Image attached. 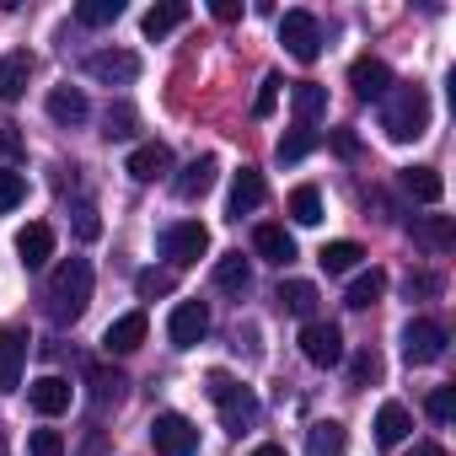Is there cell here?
<instances>
[{
    "label": "cell",
    "mask_w": 456,
    "mask_h": 456,
    "mask_svg": "<svg viewBox=\"0 0 456 456\" xmlns=\"http://www.w3.org/2000/svg\"><path fill=\"white\" fill-rule=\"evenodd\" d=\"M28 456H65V435H60V429H33Z\"/></svg>",
    "instance_id": "f35d334b"
},
{
    "label": "cell",
    "mask_w": 456,
    "mask_h": 456,
    "mask_svg": "<svg viewBox=\"0 0 456 456\" xmlns=\"http://www.w3.org/2000/svg\"><path fill=\"white\" fill-rule=\"evenodd\" d=\"M0 456H6V445H0Z\"/></svg>",
    "instance_id": "681fc988"
},
{
    "label": "cell",
    "mask_w": 456,
    "mask_h": 456,
    "mask_svg": "<svg viewBox=\"0 0 456 456\" xmlns=\"http://www.w3.org/2000/svg\"><path fill=\"white\" fill-rule=\"evenodd\" d=\"M183 22H188V6H183V0H167V6H151V12L140 17L145 38H167V33H177Z\"/></svg>",
    "instance_id": "f1b7e54d"
},
{
    "label": "cell",
    "mask_w": 456,
    "mask_h": 456,
    "mask_svg": "<svg viewBox=\"0 0 456 456\" xmlns=\"http://www.w3.org/2000/svg\"><path fill=\"white\" fill-rule=\"evenodd\" d=\"M408 232H413V242H419L424 253H451V248H456V225H451V215H419Z\"/></svg>",
    "instance_id": "ac0fdd59"
},
{
    "label": "cell",
    "mask_w": 456,
    "mask_h": 456,
    "mask_svg": "<svg viewBox=\"0 0 456 456\" xmlns=\"http://www.w3.org/2000/svg\"><path fill=\"white\" fill-rule=\"evenodd\" d=\"M86 381H92V397H97L102 408H108V403L118 408V403L129 397V376H124V370H108V365H86Z\"/></svg>",
    "instance_id": "4316f807"
},
{
    "label": "cell",
    "mask_w": 456,
    "mask_h": 456,
    "mask_svg": "<svg viewBox=\"0 0 456 456\" xmlns=\"http://www.w3.org/2000/svg\"><path fill=\"white\" fill-rule=\"evenodd\" d=\"M274 301H280L290 317H306V322H312V312H317V301H322V296H317V285H312V280H285Z\"/></svg>",
    "instance_id": "83f0119b"
},
{
    "label": "cell",
    "mask_w": 456,
    "mask_h": 456,
    "mask_svg": "<svg viewBox=\"0 0 456 456\" xmlns=\"http://www.w3.org/2000/svg\"><path fill=\"white\" fill-rule=\"evenodd\" d=\"M264 172H253V167H242L237 172V183H232V199H225V215H232V220H242V215H253L258 204H264Z\"/></svg>",
    "instance_id": "d6986e66"
},
{
    "label": "cell",
    "mask_w": 456,
    "mask_h": 456,
    "mask_svg": "<svg viewBox=\"0 0 456 456\" xmlns=\"http://www.w3.org/2000/svg\"><path fill=\"white\" fill-rule=\"evenodd\" d=\"M253 248H258V258H269L274 269H285V264H296V237L285 232V225H258L253 232Z\"/></svg>",
    "instance_id": "44dd1931"
},
{
    "label": "cell",
    "mask_w": 456,
    "mask_h": 456,
    "mask_svg": "<svg viewBox=\"0 0 456 456\" xmlns=\"http://www.w3.org/2000/svg\"><path fill=\"white\" fill-rule=\"evenodd\" d=\"M403 290H408V301H413V296H440V280H435V274H408Z\"/></svg>",
    "instance_id": "ee69618b"
},
{
    "label": "cell",
    "mask_w": 456,
    "mask_h": 456,
    "mask_svg": "<svg viewBox=\"0 0 456 456\" xmlns=\"http://www.w3.org/2000/svg\"><path fill=\"white\" fill-rule=\"evenodd\" d=\"M445 344H451V333H445L440 322H429V317H413V322L403 328V360H408V365H435V360L445 354Z\"/></svg>",
    "instance_id": "8992f818"
},
{
    "label": "cell",
    "mask_w": 456,
    "mask_h": 456,
    "mask_svg": "<svg viewBox=\"0 0 456 456\" xmlns=\"http://www.w3.org/2000/svg\"><path fill=\"white\" fill-rule=\"evenodd\" d=\"M317 151V129H290L285 140H280V161H301V156H312Z\"/></svg>",
    "instance_id": "8d00e7d4"
},
{
    "label": "cell",
    "mask_w": 456,
    "mask_h": 456,
    "mask_svg": "<svg viewBox=\"0 0 456 456\" xmlns=\"http://www.w3.org/2000/svg\"><path fill=\"white\" fill-rule=\"evenodd\" d=\"M70 397H76V387L65 381V376H38L33 387H28V403L44 413V419H54V413H65L70 408Z\"/></svg>",
    "instance_id": "e0dca14e"
},
{
    "label": "cell",
    "mask_w": 456,
    "mask_h": 456,
    "mask_svg": "<svg viewBox=\"0 0 456 456\" xmlns=\"http://www.w3.org/2000/svg\"><path fill=\"white\" fill-rule=\"evenodd\" d=\"M381 290H387V274H381V269H365V274L349 280V296H344V301H349L354 312H365V306L381 301Z\"/></svg>",
    "instance_id": "4dcf8cb0"
},
{
    "label": "cell",
    "mask_w": 456,
    "mask_h": 456,
    "mask_svg": "<svg viewBox=\"0 0 456 456\" xmlns=\"http://www.w3.org/2000/svg\"><path fill=\"white\" fill-rule=\"evenodd\" d=\"M76 237H81V242H97V237H102V220H97L92 204H76Z\"/></svg>",
    "instance_id": "60d3db41"
},
{
    "label": "cell",
    "mask_w": 456,
    "mask_h": 456,
    "mask_svg": "<svg viewBox=\"0 0 456 456\" xmlns=\"http://www.w3.org/2000/svg\"><path fill=\"white\" fill-rule=\"evenodd\" d=\"M161 253L172 258V269H193L204 253H209V232L199 220H172L161 232Z\"/></svg>",
    "instance_id": "277c9868"
},
{
    "label": "cell",
    "mask_w": 456,
    "mask_h": 456,
    "mask_svg": "<svg viewBox=\"0 0 456 456\" xmlns=\"http://www.w3.org/2000/svg\"><path fill=\"white\" fill-rule=\"evenodd\" d=\"M33 54L28 49H12L6 60H0V102H17L22 92H28V81H33Z\"/></svg>",
    "instance_id": "ffe728a7"
},
{
    "label": "cell",
    "mask_w": 456,
    "mask_h": 456,
    "mask_svg": "<svg viewBox=\"0 0 456 456\" xmlns=\"http://www.w3.org/2000/svg\"><path fill=\"white\" fill-rule=\"evenodd\" d=\"M22 365H28V333L0 328V392H17Z\"/></svg>",
    "instance_id": "9a60e30c"
},
{
    "label": "cell",
    "mask_w": 456,
    "mask_h": 456,
    "mask_svg": "<svg viewBox=\"0 0 456 456\" xmlns=\"http://www.w3.org/2000/svg\"><path fill=\"white\" fill-rule=\"evenodd\" d=\"M290 108H296L301 129H312V124L328 113V86H322V81H296V86H290Z\"/></svg>",
    "instance_id": "cb8c5ba5"
},
{
    "label": "cell",
    "mask_w": 456,
    "mask_h": 456,
    "mask_svg": "<svg viewBox=\"0 0 456 456\" xmlns=\"http://www.w3.org/2000/svg\"><path fill=\"white\" fill-rule=\"evenodd\" d=\"M376 381H381V354L376 349H360L349 360V387H376Z\"/></svg>",
    "instance_id": "d590c367"
},
{
    "label": "cell",
    "mask_w": 456,
    "mask_h": 456,
    "mask_svg": "<svg viewBox=\"0 0 456 456\" xmlns=\"http://www.w3.org/2000/svg\"><path fill=\"white\" fill-rule=\"evenodd\" d=\"M145 333H151L145 312H124V317H113V322H108L102 349H108V354H134V349L145 344Z\"/></svg>",
    "instance_id": "4fadbf2b"
},
{
    "label": "cell",
    "mask_w": 456,
    "mask_h": 456,
    "mask_svg": "<svg viewBox=\"0 0 456 456\" xmlns=\"http://www.w3.org/2000/svg\"><path fill=\"white\" fill-rule=\"evenodd\" d=\"M86 113H92V102H86L81 86H54V92H49V118H54V124L76 129V124H86Z\"/></svg>",
    "instance_id": "7402d4cb"
},
{
    "label": "cell",
    "mask_w": 456,
    "mask_h": 456,
    "mask_svg": "<svg viewBox=\"0 0 456 456\" xmlns=\"http://www.w3.org/2000/svg\"><path fill=\"white\" fill-rule=\"evenodd\" d=\"M215 177H220V161H215V156H193V161L172 177V193H177V199H204V193L215 188Z\"/></svg>",
    "instance_id": "5bb4252c"
},
{
    "label": "cell",
    "mask_w": 456,
    "mask_h": 456,
    "mask_svg": "<svg viewBox=\"0 0 456 456\" xmlns=\"http://www.w3.org/2000/svg\"><path fill=\"white\" fill-rule=\"evenodd\" d=\"M349 86H354V97H365V102H381V97L392 92V70H387V60H376V54H360V60L349 65Z\"/></svg>",
    "instance_id": "8fae6325"
},
{
    "label": "cell",
    "mask_w": 456,
    "mask_h": 456,
    "mask_svg": "<svg viewBox=\"0 0 456 456\" xmlns=\"http://www.w3.org/2000/svg\"><path fill=\"white\" fill-rule=\"evenodd\" d=\"M424 408H429V419H435V424H451V413H456V397H451V387H435Z\"/></svg>",
    "instance_id": "ab89813d"
},
{
    "label": "cell",
    "mask_w": 456,
    "mask_h": 456,
    "mask_svg": "<svg viewBox=\"0 0 456 456\" xmlns=\"http://www.w3.org/2000/svg\"><path fill=\"white\" fill-rule=\"evenodd\" d=\"M280 86H285L280 76H269V81H264V92H258V118H269V113L280 108Z\"/></svg>",
    "instance_id": "7bdbcfd3"
},
{
    "label": "cell",
    "mask_w": 456,
    "mask_h": 456,
    "mask_svg": "<svg viewBox=\"0 0 456 456\" xmlns=\"http://www.w3.org/2000/svg\"><path fill=\"white\" fill-rule=\"evenodd\" d=\"M280 44H285L290 60L312 65V60L322 54V28H317V17H312V12H285V17H280Z\"/></svg>",
    "instance_id": "5b68a950"
},
{
    "label": "cell",
    "mask_w": 456,
    "mask_h": 456,
    "mask_svg": "<svg viewBox=\"0 0 456 456\" xmlns=\"http://www.w3.org/2000/svg\"><path fill=\"white\" fill-rule=\"evenodd\" d=\"M306 456H349V429L338 419H317L306 429Z\"/></svg>",
    "instance_id": "603a6c76"
},
{
    "label": "cell",
    "mask_w": 456,
    "mask_h": 456,
    "mask_svg": "<svg viewBox=\"0 0 456 456\" xmlns=\"http://www.w3.org/2000/svg\"><path fill=\"white\" fill-rule=\"evenodd\" d=\"M397 183H403V193L419 199V204H440V199H445V177H440L435 167H408Z\"/></svg>",
    "instance_id": "484cf974"
},
{
    "label": "cell",
    "mask_w": 456,
    "mask_h": 456,
    "mask_svg": "<svg viewBox=\"0 0 456 456\" xmlns=\"http://www.w3.org/2000/svg\"><path fill=\"white\" fill-rule=\"evenodd\" d=\"M204 333H209V306L204 301H177L172 317H167L172 349H193V344H204Z\"/></svg>",
    "instance_id": "9c48e42d"
},
{
    "label": "cell",
    "mask_w": 456,
    "mask_h": 456,
    "mask_svg": "<svg viewBox=\"0 0 456 456\" xmlns=\"http://www.w3.org/2000/svg\"><path fill=\"white\" fill-rule=\"evenodd\" d=\"M118 17H124V0H81V6H76V22L81 28H108Z\"/></svg>",
    "instance_id": "d6a6232c"
},
{
    "label": "cell",
    "mask_w": 456,
    "mask_h": 456,
    "mask_svg": "<svg viewBox=\"0 0 456 456\" xmlns=\"http://www.w3.org/2000/svg\"><path fill=\"white\" fill-rule=\"evenodd\" d=\"M86 76L102 81V86H129V81H140V54H129V49H97V54H86Z\"/></svg>",
    "instance_id": "ba28073f"
},
{
    "label": "cell",
    "mask_w": 456,
    "mask_h": 456,
    "mask_svg": "<svg viewBox=\"0 0 456 456\" xmlns=\"http://www.w3.org/2000/svg\"><path fill=\"white\" fill-rule=\"evenodd\" d=\"M301 354L312 360V365H338L344 360V333L333 328V322H322V317H312L306 328H301Z\"/></svg>",
    "instance_id": "30bf717a"
},
{
    "label": "cell",
    "mask_w": 456,
    "mask_h": 456,
    "mask_svg": "<svg viewBox=\"0 0 456 456\" xmlns=\"http://www.w3.org/2000/svg\"><path fill=\"white\" fill-rule=\"evenodd\" d=\"M215 285H220L225 296H248V290H253V264H248L242 253L215 258Z\"/></svg>",
    "instance_id": "d4e9b609"
},
{
    "label": "cell",
    "mask_w": 456,
    "mask_h": 456,
    "mask_svg": "<svg viewBox=\"0 0 456 456\" xmlns=\"http://www.w3.org/2000/svg\"><path fill=\"white\" fill-rule=\"evenodd\" d=\"M124 172H129L134 183H161V177H172V151H167L161 140L134 145V151H129V161H124Z\"/></svg>",
    "instance_id": "7c38bea8"
},
{
    "label": "cell",
    "mask_w": 456,
    "mask_h": 456,
    "mask_svg": "<svg viewBox=\"0 0 456 456\" xmlns=\"http://www.w3.org/2000/svg\"><path fill=\"white\" fill-rule=\"evenodd\" d=\"M151 440H156V456H193L199 451V424L183 419V413H156Z\"/></svg>",
    "instance_id": "52a82bcc"
},
{
    "label": "cell",
    "mask_w": 456,
    "mask_h": 456,
    "mask_svg": "<svg viewBox=\"0 0 456 456\" xmlns=\"http://www.w3.org/2000/svg\"><path fill=\"white\" fill-rule=\"evenodd\" d=\"M134 290H140V301L172 296V290H177V274H172V269H140V274H134Z\"/></svg>",
    "instance_id": "e575fe53"
},
{
    "label": "cell",
    "mask_w": 456,
    "mask_h": 456,
    "mask_svg": "<svg viewBox=\"0 0 456 456\" xmlns=\"http://www.w3.org/2000/svg\"><path fill=\"white\" fill-rule=\"evenodd\" d=\"M49 317L54 322H81V312L92 306V264L86 258H65L54 274H49Z\"/></svg>",
    "instance_id": "7a4b0ae2"
},
{
    "label": "cell",
    "mask_w": 456,
    "mask_h": 456,
    "mask_svg": "<svg viewBox=\"0 0 456 456\" xmlns=\"http://www.w3.org/2000/svg\"><path fill=\"white\" fill-rule=\"evenodd\" d=\"M108 140H129L134 134V113L129 108H108V129H102Z\"/></svg>",
    "instance_id": "b9f144b4"
},
{
    "label": "cell",
    "mask_w": 456,
    "mask_h": 456,
    "mask_svg": "<svg viewBox=\"0 0 456 456\" xmlns=\"http://www.w3.org/2000/svg\"><path fill=\"white\" fill-rule=\"evenodd\" d=\"M22 199H28V177L22 172H0V215L17 209Z\"/></svg>",
    "instance_id": "74e56055"
},
{
    "label": "cell",
    "mask_w": 456,
    "mask_h": 456,
    "mask_svg": "<svg viewBox=\"0 0 456 456\" xmlns=\"http://www.w3.org/2000/svg\"><path fill=\"white\" fill-rule=\"evenodd\" d=\"M17 258H22L28 269H44V264L54 258V225H44V220L22 225V232H17Z\"/></svg>",
    "instance_id": "2e32d148"
},
{
    "label": "cell",
    "mask_w": 456,
    "mask_h": 456,
    "mask_svg": "<svg viewBox=\"0 0 456 456\" xmlns=\"http://www.w3.org/2000/svg\"><path fill=\"white\" fill-rule=\"evenodd\" d=\"M360 258H365V248H360V242H328V248L317 253V264H322L328 274H349Z\"/></svg>",
    "instance_id": "1f68e13d"
},
{
    "label": "cell",
    "mask_w": 456,
    "mask_h": 456,
    "mask_svg": "<svg viewBox=\"0 0 456 456\" xmlns=\"http://www.w3.org/2000/svg\"><path fill=\"white\" fill-rule=\"evenodd\" d=\"M0 151H6L12 161L22 156V134H17V124H12V118H6V124H0Z\"/></svg>",
    "instance_id": "f6af8a7d"
},
{
    "label": "cell",
    "mask_w": 456,
    "mask_h": 456,
    "mask_svg": "<svg viewBox=\"0 0 456 456\" xmlns=\"http://www.w3.org/2000/svg\"><path fill=\"white\" fill-rule=\"evenodd\" d=\"M253 456H285V445H258Z\"/></svg>",
    "instance_id": "7dc6e473"
},
{
    "label": "cell",
    "mask_w": 456,
    "mask_h": 456,
    "mask_svg": "<svg viewBox=\"0 0 456 456\" xmlns=\"http://www.w3.org/2000/svg\"><path fill=\"white\" fill-rule=\"evenodd\" d=\"M408 429H413L408 408H403V403H381V413H376V440H381V445H403Z\"/></svg>",
    "instance_id": "f546056e"
},
{
    "label": "cell",
    "mask_w": 456,
    "mask_h": 456,
    "mask_svg": "<svg viewBox=\"0 0 456 456\" xmlns=\"http://www.w3.org/2000/svg\"><path fill=\"white\" fill-rule=\"evenodd\" d=\"M209 17H215V22H237V17H242V6H237V0H215Z\"/></svg>",
    "instance_id": "bcb514c9"
},
{
    "label": "cell",
    "mask_w": 456,
    "mask_h": 456,
    "mask_svg": "<svg viewBox=\"0 0 456 456\" xmlns=\"http://www.w3.org/2000/svg\"><path fill=\"white\" fill-rule=\"evenodd\" d=\"M413 456H445L440 445H413Z\"/></svg>",
    "instance_id": "c3c4849f"
},
{
    "label": "cell",
    "mask_w": 456,
    "mask_h": 456,
    "mask_svg": "<svg viewBox=\"0 0 456 456\" xmlns=\"http://www.w3.org/2000/svg\"><path fill=\"white\" fill-rule=\"evenodd\" d=\"M290 220H296V225H317V220H322V193H317L312 183H301V188L290 193Z\"/></svg>",
    "instance_id": "836d02e7"
},
{
    "label": "cell",
    "mask_w": 456,
    "mask_h": 456,
    "mask_svg": "<svg viewBox=\"0 0 456 456\" xmlns=\"http://www.w3.org/2000/svg\"><path fill=\"white\" fill-rule=\"evenodd\" d=\"M204 392L215 397V408H220V424L232 429V435L253 429V419H258V392H253V387H242L232 370H209V376H204Z\"/></svg>",
    "instance_id": "3957f363"
},
{
    "label": "cell",
    "mask_w": 456,
    "mask_h": 456,
    "mask_svg": "<svg viewBox=\"0 0 456 456\" xmlns=\"http://www.w3.org/2000/svg\"><path fill=\"white\" fill-rule=\"evenodd\" d=\"M381 129H387V140H392V145L419 140V134L429 129V92H424L419 81L392 86V92L381 97Z\"/></svg>",
    "instance_id": "6da1fadb"
}]
</instances>
